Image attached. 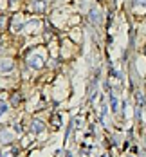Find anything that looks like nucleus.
I'll return each instance as SVG.
<instances>
[{
    "label": "nucleus",
    "mask_w": 146,
    "mask_h": 157,
    "mask_svg": "<svg viewBox=\"0 0 146 157\" xmlns=\"http://www.w3.org/2000/svg\"><path fill=\"white\" fill-rule=\"evenodd\" d=\"M110 101H112V112H117V98L115 96H110Z\"/></svg>",
    "instance_id": "1"
},
{
    "label": "nucleus",
    "mask_w": 146,
    "mask_h": 157,
    "mask_svg": "<svg viewBox=\"0 0 146 157\" xmlns=\"http://www.w3.org/2000/svg\"><path fill=\"white\" fill-rule=\"evenodd\" d=\"M132 6H133V7H135V6H146V0H133Z\"/></svg>",
    "instance_id": "2"
}]
</instances>
